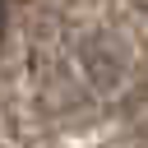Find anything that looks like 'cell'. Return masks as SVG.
Instances as JSON below:
<instances>
[{
  "instance_id": "1",
  "label": "cell",
  "mask_w": 148,
  "mask_h": 148,
  "mask_svg": "<svg viewBox=\"0 0 148 148\" xmlns=\"http://www.w3.org/2000/svg\"><path fill=\"white\" fill-rule=\"evenodd\" d=\"M0 32H5V0H0Z\"/></svg>"
}]
</instances>
